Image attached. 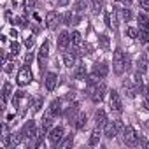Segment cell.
<instances>
[{
	"label": "cell",
	"mask_w": 149,
	"mask_h": 149,
	"mask_svg": "<svg viewBox=\"0 0 149 149\" xmlns=\"http://www.w3.org/2000/svg\"><path fill=\"white\" fill-rule=\"evenodd\" d=\"M112 65H114V72L118 76L126 70V54L121 51V49H116L114 51V60H112Z\"/></svg>",
	"instance_id": "cell-1"
},
{
	"label": "cell",
	"mask_w": 149,
	"mask_h": 149,
	"mask_svg": "<svg viewBox=\"0 0 149 149\" xmlns=\"http://www.w3.org/2000/svg\"><path fill=\"white\" fill-rule=\"evenodd\" d=\"M61 23H63V16L61 14H58L56 11H49L47 13V16H46V26L49 30H56Z\"/></svg>",
	"instance_id": "cell-2"
},
{
	"label": "cell",
	"mask_w": 149,
	"mask_h": 149,
	"mask_svg": "<svg viewBox=\"0 0 149 149\" xmlns=\"http://www.w3.org/2000/svg\"><path fill=\"white\" fill-rule=\"evenodd\" d=\"M121 135H123V142L126 146H139V135L135 133V130L132 126H125Z\"/></svg>",
	"instance_id": "cell-3"
},
{
	"label": "cell",
	"mask_w": 149,
	"mask_h": 149,
	"mask_svg": "<svg viewBox=\"0 0 149 149\" xmlns=\"http://www.w3.org/2000/svg\"><path fill=\"white\" fill-rule=\"evenodd\" d=\"M105 93H107V86H105V83H98L91 91H88V95L91 97V100H93L95 104L102 102V100H104V97H105Z\"/></svg>",
	"instance_id": "cell-4"
},
{
	"label": "cell",
	"mask_w": 149,
	"mask_h": 149,
	"mask_svg": "<svg viewBox=\"0 0 149 149\" xmlns=\"http://www.w3.org/2000/svg\"><path fill=\"white\" fill-rule=\"evenodd\" d=\"M47 56H49V42L44 40L40 49H39V68H40V72H44L47 67Z\"/></svg>",
	"instance_id": "cell-5"
},
{
	"label": "cell",
	"mask_w": 149,
	"mask_h": 149,
	"mask_svg": "<svg viewBox=\"0 0 149 149\" xmlns=\"http://www.w3.org/2000/svg\"><path fill=\"white\" fill-rule=\"evenodd\" d=\"M16 83H18V86H26V84L32 83V70H30L28 67H23V68L18 72Z\"/></svg>",
	"instance_id": "cell-6"
},
{
	"label": "cell",
	"mask_w": 149,
	"mask_h": 149,
	"mask_svg": "<svg viewBox=\"0 0 149 149\" xmlns=\"http://www.w3.org/2000/svg\"><path fill=\"white\" fill-rule=\"evenodd\" d=\"M109 105H111V109L114 111V112H118V114H121L123 112V104H121V98H119V93L118 91H111V97H109Z\"/></svg>",
	"instance_id": "cell-7"
},
{
	"label": "cell",
	"mask_w": 149,
	"mask_h": 149,
	"mask_svg": "<svg viewBox=\"0 0 149 149\" xmlns=\"http://www.w3.org/2000/svg\"><path fill=\"white\" fill-rule=\"evenodd\" d=\"M47 137H49V142H51L53 147L60 146V142H61V139H63V128H61V126H54V128H51V132H49Z\"/></svg>",
	"instance_id": "cell-8"
},
{
	"label": "cell",
	"mask_w": 149,
	"mask_h": 149,
	"mask_svg": "<svg viewBox=\"0 0 149 149\" xmlns=\"http://www.w3.org/2000/svg\"><path fill=\"white\" fill-rule=\"evenodd\" d=\"M21 133H23V139H33V137H39L37 135V132H35V121H32V119H28L26 123H25V126H23V130H21Z\"/></svg>",
	"instance_id": "cell-9"
},
{
	"label": "cell",
	"mask_w": 149,
	"mask_h": 149,
	"mask_svg": "<svg viewBox=\"0 0 149 149\" xmlns=\"http://www.w3.org/2000/svg\"><path fill=\"white\" fill-rule=\"evenodd\" d=\"M77 112H79V104H77V102L70 104V105L67 107V111H65V118H67V121H68V123L74 121V119H76V116H77Z\"/></svg>",
	"instance_id": "cell-10"
},
{
	"label": "cell",
	"mask_w": 149,
	"mask_h": 149,
	"mask_svg": "<svg viewBox=\"0 0 149 149\" xmlns=\"http://www.w3.org/2000/svg\"><path fill=\"white\" fill-rule=\"evenodd\" d=\"M107 123H109V121H107V114H105V111L98 109V111L95 112V125H97L98 128H104Z\"/></svg>",
	"instance_id": "cell-11"
},
{
	"label": "cell",
	"mask_w": 149,
	"mask_h": 149,
	"mask_svg": "<svg viewBox=\"0 0 149 149\" xmlns=\"http://www.w3.org/2000/svg\"><path fill=\"white\" fill-rule=\"evenodd\" d=\"M93 74H97L98 77H105L107 74H109V67H107V63H95L93 65Z\"/></svg>",
	"instance_id": "cell-12"
},
{
	"label": "cell",
	"mask_w": 149,
	"mask_h": 149,
	"mask_svg": "<svg viewBox=\"0 0 149 149\" xmlns=\"http://www.w3.org/2000/svg\"><path fill=\"white\" fill-rule=\"evenodd\" d=\"M44 83H46V88H47V91H53V90L56 88V83H58L56 74H53V72L46 74V79H44Z\"/></svg>",
	"instance_id": "cell-13"
},
{
	"label": "cell",
	"mask_w": 149,
	"mask_h": 149,
	"mask_svg": "<svg viewBox=\"0 0 149 149\" xmlns=\"http://www.w3.org/2000/svg\"><path fill=\"white\" fill-rule=\"evenodd\" d=\"M58 47H60V51H65L67 47H70V35L67 32L60 33V37H58Z\"/></svg>",
	"instance_id": "cell-14"
},
{
	"label": "cell",
	"mask_w": 149,
	"mask_h": 149,
	"mask_svg": "<svg viewBox=\"0 0 149 149\" xmlns=\"http://www.w3.org/2000/svg\"><path fill=\"white\" fill-rule=\"evenodd\" d=\"M123 90L126 91L128 98H135V95L139 93V88H137V86H133L130 81H125V83H123Z\"/></svg>",
	"instance_id": "cell-15"
},
{
	"label": "cell",
	"mask_w": 149,
	"mask_h": 149,
	"mask_svg": "<svg viewBox=\"0 0 149 149\" xmlns=\"http://www.w3.org/2000/svg\"><path fill=\"white\" fill-rule=\"evenodd\" d=\"M119 132H118V126H116V121H109L107 125H105V137L107 139H114L116 135H118Z\"/></svg>",
	"instance_id": "cell-16"
},
{
	"label": "cell",
	"mask_w": 149,
	"mask_h": 149,
	"mask_svg": "<svg viewBox=\"0 0 149 149\" xmlns=\"http://www.w3.org/2000/svg\"><path fill=\"white\" fill-rule=\"evenodd\" d=\"M11 93H13V86H11V83H4V88H2V107H6V104H7Z\"/></svg>",
	"instance_id": "cell-17"
},
{
	"label": "cell",
	"mask_w": 149,
	"mask_h": 149,
	"mask_svg": "<svg viewBox=\"0 0 149 149\" xmlns=\"http://www.w3.org/2000/svg\"><path fill=\"white\" fill-rule=\"evenodd\" d=\"M54 112L51 111V109H47L46 112H44V116H42V126H46V128H49L51 125H53V121H54Z\"/></svg>",
	"instance_id": "cell-18"
},
{
	"label": "cell",
	"mask_w": 149,
	"mask_h": 149,
	"mask_svg": "<svg viewBox=\"0 0 149 149\" xmlns=\"http://www.w3.org/2000/svg\"><path fill=\"white\" fill-rule=\"evenodd\" d=\"M100 137H102V128L95 126V130L91 132V137H90V146H98Z\"/></svg>",
	"instance_id": "cell-19"
},
{
	"label": "cell",
	"mask_w": 149,
	"mask_h": 149,
	"mask_svg": "<svg viewBox=\"0 0 149 149\" xmlns=\"http://www.w3.org/2000/svg\"><path fill=\"white\" fill-rule=\"evenodd\" d=\"M76 58H77V54H74V53H65V54H63L65 67H68V68L76 67Z\"/></svg>",
	"instance_id": "cell-20"
},
{
	"label": "cell",
	"mask_w": 149,
	"mask_h": 149,
	"mask_svg": "<svg viewBox=\"0 0 149 149\" xmlns=\"http://www.w3.org/2000/svg\"><path fill=\"white\" fill-rule=\"evenodd\" d=\"M137 21H139V26H140V30H147V28H149V18L146 16V13H139V16H137Z\"/></svg>",
	"instance_id": "cell-21"
},
{
	"label": "cell",
	"mask_w": 149,
	"mask_h": 149,
	"mask_svg": "<svg viewBox=\"0 0 149 149\" xmlns=\"http://www.w3.org/2000/svg\"><path fill=\"white\" fill-rule=\"evenodd\" d=\"M137 70L139 72H146L147 70V54H140L137 60Z\"/></svg>",
	"instance_id": "cell-22"
},
{
	"label": "cell",
	"mask_w": 149,
	"mask_h": 149,
	"mask_svg": "<svg viewBox=\"0 0 149 149\" xmlns=\"http://www.w3.org/2000/svg\"><path fill=\"white\" fill-rule=\"evenodd\" d=\"M42 97H39V98H30V107H32V111L33 112H39L40 111V107H42Z\"/></svg>",
	"instance_id": "cell-23"
},
{
	"label": "cell",
	"mask_w": 149,
	"mask_h": 149,
	"mask_svg": "<svg viewBox=\"0 0 149 149\" xmlns=\"http://www.w3.org/2000/svg\"><path fill=\"white\" fill-rule=\"evenodd\" d=\"M86 123H88V118H86V114L79 112V116H77V119H76V128H77V130H83V128L86 126Z\"/></svg>",
	"instance_id": "cell-24"
},
{
	"label": "cell",
	"mask_w": 149,
	"mask_h": 149,
	"mask_svg": "<svg viewBox=\"0 0 149 149\" xmlns=\"http://www.w3.org/2000/svg\"><path fill=\"white\" fill-rule=\"evenodd\" d=\"M49 109H51V111H53V112L58 116V114L61 112V100H60V98L53 100V102H51V105H49Z\"/></svg>",
	"instance_id": "cell-25"
},
{
	"label": "cell",
	"mask_w": 149,
	"mask_h": 149,
	"mask_svg": "<svg viewBox=\"0 0 149 149\" xmlns=\"http://www.w3.org/2000/svg\"><path fill=\"white\" fill-rule=\"evenodd\" d=\"M109 44H111V42H109V37H107V35H100V37H98V46H100L104 51H109Z\"/></svg>",
	"instance_id": "cell-26"
},
{
	"label": "cell",
	"mask_w": 149,
	"mask_h": 149,
	"mask_svg": "<svg viewBox=\"0 0 149 149\" xmlns=\"http://www.w3.org/2000/svg\"><path fill=\"white\" fill-rule=\"evenodd\" d=\"M133 83H135V86L142 91V88H144V84H142V72H139V70H137V74L133 76Z\"/></svg>",
	"instance_id": "cell-27"
},
{
	"label": "cell",
	"mask_w": 149,
	"mask_h": 149,
	"mask_svg": "<svg viewBox=\"0 0 149 149\" xmlns=\"http://www.w3.org/2000/svg\"><path fill=\"white\" fill-rule=\"evenodd\" d=\"M74 18H76V16H74L70 11H68V13H65V14H63V25H67V26L74 25Z\"/></svg>",
	"instance_id": "cell-28"
},
{
	"label": "cell",
	"mask_w": 149,
	"mask_h": 149,
	"mask_svg": "<svg viewBox=\"0 0 149 149\" xmlns=\"http://www.w3.org/2000/svg\"><path fill=\"white\" fill-rule=\"evenodd\" d=\"M76 79H79V81L86 79V68H84V65H81V67L76 70Z\"/></svg>",
	"instance_id": "cell-29"
},
{
	"label": "cell",
	"mask_w": 149,
	"mask_h": 149,
	"mask_svg": "<svg viewBox=\"0 0 149 149\" xmlns=\"http://www.w3.org/2000/svg\"><path fill=\"white\" fill-rule=\"evenodd\" d=\"M142 44H146V42H149V32L147 30H140L139 32V37H137Z\"/></svg>",
	"instance_id": "cell-30"
},
{
	"label": "cell",
	"mask_w": 149,
	"mask_h": 149,
	"mask_svg": "<svg viewBox=\"0 0 149 149\" xmlns=\"http://www.w3.org/2000/svg\"><path fill=\"white\" fill-rule=\"evenodd\" d=\"M72 142H74V137H72V135H67V139H65L63 142H60V147H61V149H67V147L72 146Z\"/></svg>",
	"instance_id": "cell-31"
},
{
	"label": "cell",
	"mask_w": 149,
	"mask_h": 149,
	"mask_svg": "<svg viewBox=\"0 0 149 149\" xmlns=\"http://www.w3.org/2000/svg\"><path fill=\"white\" fill-rule=\"evenodd\" d=\"M18 53H19V44H18L16 40H13V42H11V54L16 56Z\"/></svg>",
	"instance_id": "cell-32"
},
{
	"label": "cell",
	"mask_w": 149,
	"mask_h": 149,
	"mask_svg": "<svg viewBox=\"0 0 149 149\" xmlns=\"http://www.w3.org/2000/svg\"><path fill=\"white\" fill-rule=\"evenodd\" d=\"M121 18H123L125 21H130V19H132V13H130V9H121Z\"/></svg>",
	"instance_id": "cell-33"
},
{
	"label": "cell",
	"mask_w": 149,
	"mask_h": 149,
	"mask_svg": "<svg viewBox=\"0 0 149 149\" xmlns=\"http://www.w3.org/2000/svg\"><path fill=\"white\" fill-rule=\"evenodd\" d=\"M33 42H35V39H33V35H28V37H25V40H23V44L30 49L32 46H33Z\"/></svg>",
	"instance_id": "cell-34"
},
{
	"label": "cell",
	"mask_w": 149,
	"mask_h": 149,
	"mask_svg": "<svg viewBox=\"0 0 149 149\" xmlns=\"http://www.w3.org/2000/svg\"><path fill=\"white\" fill-rule=\"evenodd\" d=\"M126 33H128V37H132V39H137V37H139V30H137V28H128Z\"/></svg>",
	"instance_id": "cell-35"
},
{
	"label": "cell",
	"mask_w": 149,
	"mask_h": 149,
	"mask_svg": "<svg viewBox=\"0 0 149 149\" xmlns=\"http://www.w3.org/2000/svg\"><path fill=\"white\" fill-rule=\"evenodd\" d=\"M140 7L149 13V0H140Z\"/></svg>",
	"instance_id": "cell-36"
},
{
	"label": "cell",
	"mask_w": 149,
	"mask_h": 149,
	"mask_svg": "<svg viewBox=\"0 0 149 149\" xmlns=\"http://www.w3.org/2000/svg\"><path fill=\"white\" fill-rule=\"evenodd\" d=\"M84 7H86V4H83V2H77V4H76V11H77L79 14L83 13V9H84Z\"/></svg>",
	"instance_id": "cell-37"
},
{
	"label": "cell",
	"mask_w": 149,
	"mask_h": 149,
	"mask_svg": "<svg viewBox=\"0 0 149 149\" xmlns=\"http://www.w3.org/2000/svg\"><path fill=\"white\" fill-rule=\"evenodd\" d=\"M32 60H33V53H30V51H28V54H26V58H25V63H26V65H30V63H32Z\"/></svg>",
	"instance_id": "cell-38"
},
{
	"label": "cell",
	"mask_w": 149,
	"mask_h": 149,
	"mask_svg": "<svg viewBox=\"0 0 149 149\" xmlns=\"http://www.w3.org/2000/svg\"><path fill=\"white\" fill-rule=\"evenodd\" d=\"M56 2V6H60V7H65L67 4H68V0H54Z\"/></svg>",
	"instance_id": "cell-39"
},
{
	"label": "cell",
	"mask_w": 149,
	"mask_h": 149,
	"mask_svg": "<svg viewBox=\"0 0 149 149\" xmlns=\"http://www.w3.org/2000/svg\"><path fill=\"white\" fill-rule=\"evenodd\" d=\"M140 93H144V97H146V98H147V100H149V86H144V88H142V91H140Z\"/></svg>",
	"instance_id": "cell-40"
},
{
	"label": "cell",
	"mask_w": 149,
	"mask_h": 149,
	"mask_svg": "<svg viewBox=\"0 0 149 149\" xmlns=\"http://www.w3.org/2000/svg\"><path fill=\"white\" fill-rule=\"evenodd\" d=\"M144 109H146V111H149V100H147V98L144 100Z\"/></svg>",
	"instance_id": "cell-41"
},
{
	"label": "cell",
	"mask_w": 149,
	"mask_h": 149,
	"mask_svg": "<svg viewBox=\"0 0 149 149\" xmlns=\"http://www.w3.org/2000/svg\"><path fill=\"white\" fill-rule=\"evenodd\" d=\"M13 70V63H9V65H6V72H11Z\"/></svg>",
	"instance_id": "cell-42"
},
{
	"label": "cell",
	"mask_w": 149,
	"mask_h": 149,
	"mask_svg": "<svg viewBox=\"0 0 149 149\" xmlns=\"http://www.w3.org/2000/svg\"><path fill=\"white\" fill-rule=\"evenodd\" d=\"M11 37H18V32H16V30H14V28H13V30H11Z\"/></svg>",
	"instance_id": "cell-43"
},
{
	"label": "cell",
	"mask_w": 149,
	"mask_h": 149,
	"mask_svg": "<svg viewBox=\"0 0 149 149\" xmlns=\"http://www.w3.org/2000/svg\"><path fill=\"white\" fill-rule=\"evenodd\" d=\"M123 4H125V6H128V4H132V0H123Z\"/></svg>",
	"instance_id": "cell-44"
},
{
	"label": "cell",
	"mask_w": 149,
	"mask_h": 149,
	"mask_svg": "<svg viewBox=\"0 0 149 149\" xmlns=\"http://www.w3.org/2000/svg\"><path fill=\"white\" fill-rule=\"evenodd\" d=\"M146 128H149V119H147V121H146Z\"/></svg>",
	"instance_id": "cell-45"
},
{
	"label": "cell",
	"mask_w": 149,
	"mask_h": 149,
	"mask_svg": "<svg viewBox=\"0 0 149 149\" xmlns=\"http://www.w3.org/2000/svg\"><path fill=\"white\" fill-rule=\"evenodd\" d=\"M147 54H149V47H147Z\"/></svg>",
	"instance_id": "cell-46"
}]
</instances>
